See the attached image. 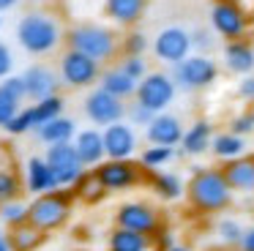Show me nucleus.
Masks as SVG:
<instances>
[{"label": "nucleus", "instance_id": "obj_25", "mask_svg": "<svg viewBox=\"0 0 254 251\" xmlns=\"http://www.w3.org/2000/svg\"><path fill=\"white\" fill-rule=\"evenodd\" d=\"M150 249V238L148 235L131 232V229L115 227L107 238V251H148Z\"/></svg>", "mask_w": 254, "mask_h": 251}, {"label": "nucleus", "instance_id": "obj_28", "mask_svg": "<svg viewBox=\"0 0 254 251\" xmlns=\"http://www.w3.org/2000/svg\"><path fill=\"white\" fill-rule=\"evenodd\" d=\"M30 120H33V131L39 128V126L50 123V120L61 118L63 109H66V98L58 93V96H50V98H41V101H33L30 104Z\"/></svg>", "mask_w": 254, "mask_h": 251}, {"label": "nucleus", "instance_id": "obj_21", "mask_svg": "<svg viewBox=\"0 0 254 251\" xmlns=\"http://www.w3.org/2000/svg\"><path fill=\"white\" fill-rule=\"evenodd\" d=\"M74 147H77L82 164H85V167H90V169L99 167V164L107 158L104 136H101L99 128H82V131H77V136H74Z\"/></svg>", "mask_w": 254, "mask_h": 251}, {"label": "nucleus", "instance_id": "obj_12", "mask_svg": "<svg viewBox=\"0 0 254 251\" xmlns=\"http://www.w3.org/2000/svg\"><path fill=\"white\" fill-rule=\"evenodd\" d=\"M82 109H85V118L93 126H101V128H107V126L126 118V101L112 96V93H107V90H101L99 85L85 96Z\"/></svg>", "mask_w": 254, "mask_h": 251}, {"label": "nucleus", "instance_id": "obj_50", "mask_svg": "<svg viewBox=\"0 0 254 251\" xmlns=\"http://www.w3.org/2000/svg\"><path fill=\"white\" fill-rule=\"evenodd\" d=\"M74 251H85V249H74Z\"/></svg>", "mask_w": 254, "mask_h": 251}, {"label": "nucleus", "instance_id": "obj_6", "mask_svg": "<svg viewBox=\"0 0 254 251\" xmlns=\"http://www.w3.org/2000/svg\"><path fill=\"white\" fill-rule=\"evenodd\" d=\"M208 16H210V30L216 36H221L224 41L246 38L249 27H252V14L238 0H213Z\"/></svg>", "mask_w": 254, "mask_h": 251}, {"label": "nucleus", "instance_id": "obj_17", "mask_svg": "<svg viewBox=\"0 0 254 251\" xmlns=\"http://www.w3.org/2000/svg\"><path fill=\"white\" fill-rule=\"evenodd\" d=\"M221 60L230 74L246 76L254 74V44L249 38H235V41H224L221 49Z\"/></svg>", "mask_w": 254, "mask_h": 251}, {"label": "nucleus", "instance_id": "obj_41", "mask_svg": "<svg viewBox=\"0 0 254 251\" xmlns=\"http://www.w3.org/2000/svg\"><path fill=\"white\" fill-rule=\"evenodd\" d=\"M126 118H128V123H131V126H142V128H145V126L156 118V112H150V109H145L142 104L134 101V104H128V107H126Z\"/></svg>", "mask_w": 254, "mask_h": 251}, {"label": "nucleus", "instance_id": "obj_24", "mask_svg": "<svg viewBox=\"0 0 254 251\" xmlns=\"http://www.w3.org/2000/svg\"><path fill=\"white\" fill-rule=\"evenodd\" d=\"M36 136H39L44 145H63V142H74V136H77V123H74L71 118H66V115H61V118L50 120V123L39 126L36 128Z\"/></svg>", "mask_w": 254, "mask_h": 251}, {"label": "nucleus", "instance_id": "obj_48", "mask_svg": "<svg viewBox=\"0 0 254 251\" xmlns=\"http://www.w3.org/2000/svg\"><path fill=\"white\" fill-rule=\"evenodd\" d=\"M252 25H254V11H252Z\"/></svg>", "mask_w": 254, "mask_h": 251}, {"label": "nucleus", "instance_id": "obj_18", "mask_svg": "<svg viewBox=\"0 0 254 251\" xmlns=\"http://www.w3.org/2000/svg\"><path fill=\"white\" fill-rule=\"evenodd\" d=\"M25 188L33 196L61 188V183H58L55 172L50 169V164H47L44 156H30L28 158V164H25Z\"/></svg>", "mask_w": 254, "mask_h": 251}, {"label": "nucleus", "instance_id": "obj_3", "mask_svg": "<svg viewBox=\"0 0 254 251\" xmlns=\"http://www.w3.org/2000/svg\"><path fill=\"white\" fill-rule=\"evenodd\" d=\"M68 49H77V52L93 58L96 63H110L112 58L121 49V38L112 27L107 25H96V22H82V25H74L66 33Z\"/></svg>", "mask_w": 254, "mask_h": 251}, {"label": "nucleus", "instance_id": "obj_1", "mask_svg": "<svg viewBox=\"0 0 254 251\" xmlns=\"http://www.w3.org/2000/svg\"><path fill=\"white\" fill-rule=\"evenodd\" d=\"M186 199L197 213H221L232 202V188L221 167H197L186 183Z\"/></svg>", "mask_w": 254, "mask_h": 251}, {"label": "nucleus", "instance_id": "obj_35", "mask_svg": "<svg viewBox=\"0 0 254 251\" xmlns=\"http://www.w3.org/2000/svg\"><path fill=\"white\" fill-rule=\"evenodd\" d=\"M148 47H150L148 36H145L142 30H137V27H131V30L121 38L123 55H145V52H148Z\"/></svg>", "mask_w": 254, "mask_h": 251}, {"label": "nucleus", "instance_id": "obj_20", "mask_svg": "<svg viewBox=\"0 0 254 251\" xmlns=\"http://www.w3.org/2000/svg\"><path fill=\"white\" fill-rule=\"evenodd\" d=\"M148 11V0H104V16L118 27H137Z\"/></svg>", "mask_w": 254, "mask_h": 251}, {"label": "nucleus", "instance_id": "obj_5", "mask_svg": "<svg viewBox=\"0 0 254 251\" xmlns=\"http://www.w3.org/2000/svg\"><path fill=\"white\" fill-rule=\"evenodd\" d=\"M170 76H172V82H175L178 90H186V93L208 90V87L219 79V63H216L210 55L191 52L186 60H181L178 65H172Z\"/></svg>", "mask_w": 254, "mask_h": 251}, {"label": "nucleus", "instance_id": "obj_34", "mask_svg": "<svg viewBox=\"0 0 254 251\" xmlns=\"http://www.w3.org/2000/svg\"><path fill=\"white\" fill-rule=\"evenodd\" d=\"M0 221L6 224L8 229L25 224L28 221V205H22L19 199H11V202H6V205H0Z\"/></svg>", "mask_w": 254, "mask_h": 251}, {"label": "nucleus", "instance_id": "obj_43", "mask_svg": "<svg viewBox=\"0 0 254 251\" xmlns=\"http://www.w3.org/2000/svg\"><path fill=\"white\" fill-rule=\"evenodd\" d=\"M238 98H243V101H252V104H254V74L241 76V82H238Z\"/></svg>", "mask_w": 254, "mask_h": 251}, {"label": "nucleus", "instance_id": "obj_11", "mask_svg": "<svg viewBox=\"0 0 254 251\" xmlns=\"http://www.w3.org/2000/svg\"><path fill=\"white\" fill-rule=\"evenodd\" d=\"M44 158H47V164H50V169L55 172L61 188H74L77 180L88 172V167L82 164V158H79L74 142L50 145V147H47V153H44Z\"/></svg>", "mask_w": 254, "mask_h": 251}, {"label": "nucleus", "instance_id": "obj_30", "mask_svg": "<svg viewBox=\"0 0 254 251\" xmlns=\"http://www.w3.org/2000/svg\"><path fill=\"white\" fill-rule=\"evenodd\" d=\"M175 158V147H164V145H150L139 153V164H142L148 172H159L167 164Z\"/></svg>", "mask_w": 254, "mask_h": 251}, {"label": "nucleus", "instance_id": "obj_44", "mask_svg": "<svg viewBox=\"0 0 254 251\" xmlns=\"http://www.w3.org/2000/svg\"><path fill=\"white\" fill-rule=\"evenodd\" d=\"M241 251H254V227L243 232V238H241Z\"/></svg>", "mask_w": 254, "mask_h": 251}, {"label": "nucleus", "instance_id": "obj_9", "mask_svg": "<svg viewBox=\"0 0 254 251\" xmlns=\"http://www.w3.org/2000/svg\"><path fill=\"white\" fill-rule=\"evenodd\" d=\"M150 49H153V55L161 60V63H167L172 68V65H178L181 60H186L189 55L194 52L191 30H186L183 25L161 27V30L156 33V38L150 41Z\"/></svg>", "mask_w": 254, "mask_h": 251}, {"label": "nucleus", "instance_id": "obj_4", "mask_svg": "<svg viewBox=\"0 0 254 251\" xmlns=\"http://www.w3.org/2000/svg\"><path fill=\"white\" fill-rule=\"evenodd\" d=\"M71 207H74V191L66 188L47 191V194L33 196V202L28 205V221L33 227H39L41 232H52V229H61L71 218Z\"/></svg>", "mask_w": 254, "mask_h": 251}, {"label": "nucleus", "instance_id": "obj_2", "mask_svg": "<svg viewBox=\"0 0 254 251\" xmlns=\"http://www.w3.org/2000/svg\"><path fill=\"white\" fill-rule=\"evenodd\" d=\"M63 41L61 22L47 11H28L25 16H19L17 22V44L28 55H50L58 49V44Z\"/></svg>", "mask_w": 254, "mask_h": 251}, {"label": "nucleus", "instance_id": "obj_31", "mask_svg": "<svg viewBox=\"0 0 254 251\" xmlns=\"http://www.w3.org/2000/svg\"><path fill=\"white\" fill-rule=\"evenodd\" d=\"M104 194H107V191L101 188V183L93 178L90 169L77 180V186H74V196H79V199H85V202H96V199H101Z\"/></svg>", "mask_w": 254, "mask_h": 251}, {"label": "nucleus", "instance_id": "obj_36", "mask_svg": "<svg viewBox=\"0 0 254 251\" xmlns=\"http://www.w3.org/2000/svg\"><path fill=\"white\" fill-rule=\"evenodd\" d=\"M243 232H246V229L238 221H232V218H224V221H219V227H216V235H219V240L224 246H241Z\"/></svg>", "mask_w": 254, "mask_h": 251}, {"label": "nucleus", "instance_id": "obj_33", "mask_svg": "<svg viewBox=\"0 0 254 251\" xmlns=\"http://www.w3.org/2000/svg\"><path fill=\"white\" fill-rule=\"evenodd\" d=\"M19 194H22V180H19V175L11 172V169H0V205L17 199Z\"/></svg>", "mask_w": 254, "mask_h": 251}, {"label": "nucleus", "instance_id": "obj_16", "mask_svg": "<svg viewBox=\"0 0 254 251\" xmlns=\"http://www.w3.org/2000/svg\"><path fill=\"white\" fill-rule=\"evenodd\" d=\"M183 123L178 115H170V112H159L148 126H145V139L148 145H164V147H175L181 145L183 139Z\"/></svg>", "mask_w": 254, "mask_h": 251}, {"label": "nucleus", "instance_id": "obj_37", "mask_svg": "<svg viewBox=\"0 0 254 251\" xmlns=\"http://www.w3.org/2000/svg\"><path fill=\"white\" fill-rule=\"evenodd\" d=\"M118 65H121L128 76H134L137 82L148 74V60H145V55H123Z\"/></svg>", "mask_w": 254, "mask_h": 251}, {"label": "nucleus", "instance_id": "obj_29", "mask_svg": "<svg viewBox=\"0 0 254 251\" xmlns=\"http://www.w3.org/2000/svg\"><path fill=\"white\" fill-rule=\"evenodd\" d=\"M44 240V232L39 227H33L30 221L19 224V227L8 229V243H11V251H36Z\"/></svg>", "mask_w": 254, "mask_h": 251}, {"label": "nucleus", "instance_id": "obj_19", "mask_svg": "<svg viewBox=\"0 0 254 251\" xmlns=\"http://www.w3.org/2000/svg\"><path fill=\"white\" fill-rule=\"evenodd\" d=\"M221 172H224L227 183H230L232 194H254V156H238L232 161L221 164Z\"/></svg>", "mask_w": 254, "mask_h": 251}, {"label": "nucleus", "instance_id": "obj_8", "mask_svg": "<svg viewBox=\"0 0 254 251\" xmlns=\"http://www.w3.org/2000/svg\"><path fill=\"white\" fill-rule=\"evenodd\" d=\"M58 76L66 87H90V85H99V76H101V63H96L93 58L77 52V49H66L58 60Z\"/></svg>", "mask_w": 254, "mask_h": 251}, {"label": "nucleus", "instance_id": "obj_10", "mask_svg": "<svg viewBox=\"0 0 254 251\" xmlns=\"http://www.w3.org/2000/svg\"><path fill=\"white\" fill-rule=\"evenodd\" d=\"M93 178L101 183V188L110 194V191H126V188H134V186L142 180V164H134L131 158H104L99 167L90 169Z\"/></svg>", "mask_w": 254, "mask_h": 251}, {"label": "nucleus", "instance_id": "obj_26", "mask_svg": "<svg viewBox=\"0 0 254 251\" xmlns=\"http://www.w3.org/2000/svg\"><path fill=\"white\" fill-rule=\"evenodd\" d=\"M150 188L156 191V196L172 202V199H181L186 194V186H183L181 175L175 172H167V169H159V172L150 175Z\"/></svg>", "mask_w": 254, "mask_h": 251}, {"label": "nucleus", "instance_id": "obj_13", "mask_svg": "<svg viewBox=\"0 0 254 251\" xmlns=\"http://www.w3.org/2000/svg\"><path fill=\"white\" fill-rule=\"evenodd\" d=\"M115 224L123 229H131V232L148 235L153 240V235H159L161 229V216L148 202H123L115 210Z\"/></svg>", "mask_w": 254, "mask_h": 251}, {"label": "nucleus", "instance_id": "obj_46", "mask_svg": "<svg viewBox=\"0 0 254 251\" xmlns=\"http://www.w3.org/2000/svg\"><path fill=\"white\" fill-rule=\"evenodd\" d=\"M0 251H11V243H8V232H0Z\"/></svg>", "mask_w": 254, "mask_h": 251}, {"label": "nucleus", "instance_id": "obj_27", "mask_svg": "<svg viewBox=\"0 0 254 251\" xmlns=\"http://www.w3.org/2000/svg\"><path fill=\"white\" fill-rule=\"evenodd\" d=\"M210 153L221 161H232V158L243 156L246 153V136H238L232 131H221V134L213 136L210 142Z\"/></svg>", "mask_w": 254, "mask_h": 251}, {"label": "nucleus", "instance_id": "obj_32", "mask_svg": "<svg viewBox=\"0 0 254 251\" xmlns=\"http://www.w3.org/2000/svg\"><path fill=\"white\" fill-rule=\"evenodd\" d=\"M19 109H22V98L14 96V93L0 82V128H6L8 120H11Z\"/></svg>", "mask_w": 254, "mask_h": 251}, {"label": "nucleus", "instance_id": "obj_39", "mask_svg": "<svg viewBox=\"0 0 254 251\" xmlns=\"http://www.w3.org/2000/svg\"><path fill=\"white\" fill-rule=\"evenodd\" d=\"M230 131L238 134V136L254 134V109H243V112H238L235 118H232V123H230Z\"/></svg>", "mask_w": 254, "mask_h": 251}, {"label": "nucleus", "instance_id": "obj_15", "mask_svg": "<svg viewBox=\"0 0 254 251\" xmlns=\"http://www.w3.org/2000/svg\"><path fill=\"white\" fill-rule=\"evenodd\" d=\"M22 79H25V90H28L30 101H41V98H50L58 96V87L63 85L58 71H52L50 65L44 63H33L22 71Z\"/></svg>", "mask_w": 254, "mask_h": 251}, {"label": "nucleus", "instance_id": "obj_7", "mask_svg": "<svg viewBox=\"0 0 254 251\" xmlns=\"http://www.w3.org/2000/svg\"><path fill=\"white\" fill-rule=\"evenodd\" d=\"M175 93H178V87H175V82H172L170 71H148V74L139 79L134 101L159 115V112H167V107L175 101Z\"/></svg>", "mask_w": 254, "mask_h": 251}, {"label": "nucleus", "instance_id": "obj_38", "mask_svg": "<svg viewBox=\"0 0 254 251\" xmlns=\"http://www.w3.org/2000/svg\"><path fill=\"white\" fill-rule=\"evenodd\" d=\"M6 131H8V134H14V136H22V134H28V131H33V120H30V109H28V107H22V109H19V112L14 115L11 120H8Z\"/></svg>", "mask_w": 254, "mask_h": 251}, {"label": "nucleus", "instance_id": "obj_42", "mask_svg": "<svg viewBox=\"0 0 254 251\" xmlns=\"http://www.w3.org/2000/svg\"><path fill=\"white\" fill-rule=\"evenodd\" d=\"M11 68H14V55L8 49V44L0 41V82L6 79V76H11Z\"/></svg>", "mask_w": 254, "mask_h": 251}, {"label": "nucleus", "instance_id": "obj_23", "mask_svg": "<svg viewBox=\"0 0 254 251\" xmlns=\"http://www.w3.org/2000/svg\"><path fill=\"white\" fill-rule=\"evenodd\" d=\"M137 85H139V82L134 79V76H128L121 65H110V68H104V71H101V76H99V87H101V90L112 93V96L123 98V101H128V98L137 96Z\"/></svg>", "mask_w": 254, "mask_h": 251}, {"label": "nucleus", "instance_id": "obj_22", "mask_svg": "<svg viewBox=\"0 0 254 251\" xmlns=\"http://www.w3.org/2000/svg\"><path fill=\"white\" fill-rule=\"evenodd\" d=\"M213 126H210V120L199 118L194 120L191 126H189L186 131H183V139H181V150L186 153V156H202V153L210 150V142H213Z\"/></svg>", "mask_w": 254, "mask_h": 251}, {"label": "nucleus", "instance_id": "obj_40", "mask_svg": "<svg viewBox=\"0 0 254 251\" xmlns=\"http://www.w3.org/2000/svg\"><path fill=\"white\" fill-rule=\"evenodd\" d=\"M191 47H194V52L208 55L210 49H213V30H210V27H194L191 30Z\"/></svg>", "mask_w": 254, "mask_h": 251}, {"label": "nucleus", "instance_id": "obj_49", "mask_svg": "<svg viewBox=\"0 0 254 251\" xmlns=\"http://www.w3.org/2000/svg\"><path fill=\"white\" fill-rule=\"evenodd\" d=\"M0 27H3V16H0Z\"/></svg>", "mask_w": 254, "mask_h": 251}, {"label": "nucleus", "instance_id": "obj_47", "mask_svg": "<svg viewBox=\"0 0 254 251\" xmlns=\"http://www.w3.org/2000/svg\"><path fill=\"white\" fill-rule=\"evenodd\" d=\"M167 251H191V249H186V246H172V249H167Z\"/></svg>", "mask_w": 254, "mask_h": 251}, {"label": "nucleus", "instance_id": "obj_14", "mask_svg": "<svg viewBox=\"0 0 254 251\" xmlns=\"http://www.w3.org/2000/svg\"><path fill=\"white\" fill-rule=\"evenodd\" d=\"M101 136H104V150L107 158H131L137 153V131L128 120H118V123L101 128Z\"/></svg>", "mask_w": 254, "mask_h": 251}, {"label": "nucleus", "instance_id": "obj_45", "mask_svg": "<svg viewBox=\"0 0 254 251\" xmlns=\"http://www.w3.org/2000/svg\"><path fill=\"white\" fill-rule=\"evenodd\" d=\"M17 3H19V0H0V14H3V11L17 8Z\"/></svg>", "mask_w": 254, "mask_h": 251}]
</instances>
